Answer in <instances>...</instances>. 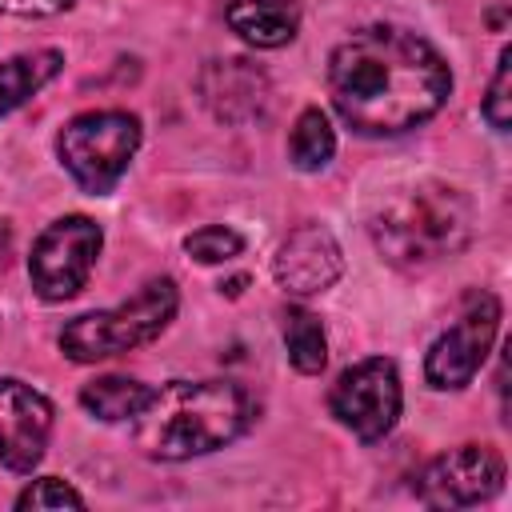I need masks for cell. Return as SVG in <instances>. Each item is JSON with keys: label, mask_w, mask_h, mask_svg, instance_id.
Here are the masks:
<instances>
[{"label": "cell", "mask_w": 512, "mask_h": 512, "mask_svg": "<svg viewBox=\"0 0 512 512\" xmlns=\"http://www.w3.org/2000/svg\"><path fill=\"white\" fill-rule=\"evenodd\" d=\"M372 240L388 264L424 272L472 240V204L448 184H416L376 212Z\"/></svg>", "instance_id": "obj_3"}, {"label": "cell", "mask_w": 512, "mask_h": 512, "mask_svg": "<svg viewBox=\"0 0 512 512\" xmlns=\"http://www.w3.org/2000/svg\"><path fill=\"white\" fill-rule=\"evenodd\" d=\"M12 264V228L0 220V272Z\"/></svg>", "instance_id": "obj_22"}, {"label": "cell", "mask_w": 512, "mask_h": 512, "mask_svg": "<svg viewBox=\"0 0 512 512\" xmlns=\"http://www.w3.org/2000/svg\"><path fill=\"white\" fill-rule=\"evenodd\" d=\"M228 28L256 48H280L296 36L300 12L292 0H228Z\"/></svg>", "instance_id": "obj_13"}, {"label": "cell", "mask_w": 512, "mask_h": 512, "mask_svg": "<svg viewBox=\"0 0 512 512\" xmlns=\"http://www.w3.org/2000/svg\"><path fill=\"white\" fill-rule=\"evenodd\" d=\"M16 508L20 512H44V508H84V496L72 488V484H64V480H56V476H40V480H32L20 496H16Z\"/></svg>", "instance_id": "obj_19"}, {"label": "cell", "mask_w": 512, "mask_h": 512, "mask_svg": "<svg viewBox=\"0 0 512 512\" xmlns=\"http://www.w3.org/2000/svg\"><path fill=\"white\" fill-rule=\"evenodd\" d=\"M500 484H504L500 452L484 444H464V448L436 456L420 472V500L428 508H468V504L492 500Z\"/></svg>", "instance_id": "obj_9"}, {"label": "cell", "mask_w": 512, "mask_h": 512, "mask_svg": "<svg viewBox=\"0 0 512 512\" xmlns=\"http://www.w3.org/2000/svg\"><path fill=\"white\" fill-rule=\"evenodd\" d=\"M184 248H188V256H196L200 264H220V260L240 256L244 240H240V232H232V228H224V224H208V228L192 232V236L184 240Z\"/></svg>", "instance_id": "obj_18"}, {"label": "cell", "mask_w": 512, "mask_h": 512, "mask_svg": "<svg viewBox=\"0 0 512 512\" xmlns=\"http://www.w3.org/2000/svg\"><path fill=\"white\" fill-rule=\"evenodd\" d=\"M268 76L244 60V56H224V60H208L200 72V100L208 104V112L224 124H248L268 108Z\"/></svg>", "instance_id": "obj_12"}, {"label": "cell", "mask_w": 512, "mask_h": 512, "mask_svg": "<svg viewBox=\"0 0 512 512\" xmlns=\"http://www.w3.org/2000/svg\"><path fill=\"white\" fill-rule=\"evenodd\" d=\"M284 348H288L292 368L304 372V376H316L328 364L324 328H320V320L308 308H288L284 312Z\"/></svg>", "instance_id": "obj_16"}, {"label": "cell", "mask_w": 512, "mask_h": 512, "mask_svg": "<svg viewBox=\"0 0 512 512\" xmlns=\"http://www.w3.org/2000/svg\"><path fill=\"white\" fill-rule=\"evenodd\" d=\"M332 152H336V132H332L328 116L320 108H304L296 116V124H292V136H288L292 164L304 168V172H316V168H324L332 160Z\"/></svg>", "instance_id": "obj_17"}, {"label": "cell", "mask_w": 512, "mask_h": 512, "mask_svg": "<svg viewBox=\"0 0 512 512\" xmlns=\"http://www.w3.org/2000/svg\"><path fill=\"white\" fill-rule=\"evenodd\" d=\"M136 148H140V120L120 108L84 112V116L68 120L56 140L60 164L92 196H104L128 172Z\"/></svg>", "instance_id": "obj_5"}, {"label": "cell", "mask_w": 512, "mask_h": 512, "mask_svg": "<svg viewBox=\"0 0 512 512\" xmlns=\"http://www.w3.org/2000/svg\"><path fill=\"white\" fill-rule=\"evenodd\" d=\"M148 396H152V388H144V384L132 380V376H100V380H92V384L80 388V404H84L96 420H104V424L132 420V416L144 408Z\"/></svg>", "instance_id": "obj_15"}, {"label": "cell", "mask_w": 512, "mask_h": 512, "mask_svg": "<svg viewBox=\"0 0 512 512\" xmlns=\"http://www.w3.org/2000/svg\"><path fill=\"white\" fill-rule=\"evenodd\" d=\"M452 72L444 56L416 32L372 24L336 44L328 60V92L340 120L364 136H396L440 112Z\"/></svg>", "instance_id": "obj_1"}, {"label": "cell", "mask_w": 512, "mask_h": 512, "mask_svg": "<svg viewBox=\"0 0 512 512\" xmlns=\"http://www.w3.org/2000/svg\"><path fill=\"white\" fill-rule=\"evenodd\" d=\"M496 328H500L496 296L492 292H468L456 324L428 348V360H424L428 384L432 388H464L480 372V364L496 340Z\"/></svg>", "instance_id": "obj_8"}, {"label": "cell", "mask_w": 512, "mask_h": 512, "mask_svg": "<svg viewBox=\"0 0 512 512\" xmlns=\"http://www.w3.org/2000/svg\"><path fill=\"white\" fill-rule=\"evenodd\" d=\"M176 304H180V296H176V284L168 276L148 280L120 308L88 312V316L68 320L64 332H60V352L76 364H96V360L132 352V348L156 340L168 328V320L176 316Z\"/></svg>", "instance_id": "obj_4"}, {"label": "cell", "mask_w": 512, "mask_h": 512, "mask_svg": "<svg viewBox=\"0 0 512 512\" xmlns=\"http://www.w3.org/2000/svg\"><path fill=\"white\" fill-rule=\"evenodd\" d=\"M272 272H276V284L292 296H316L324 288H332L344 272V256H340V244L328 228L320 224H304L296 228L276 260H272Z\"/></svg>", "instance_id": "obj_11"}, {"label": "cell", "mask_w": 512, "mask_h": 512, "mask_svg": "<svg viewBox=\"0 0 512 512\" xmlns=\"http://www.w3.org/2000/svg\"><path fill=\"white\" fill-rule=\"evenodd\" d=\"M400 404H404L400 376H396V364L384 356H368V360L352 364L332 384V396H328L332 416L344 428H352L360 440L388 436L400 416Z\"/></svg>", "instance_id": "obj_7"}, {"label": "cell", "mask_w": 512, "mask_h": 512, "mask_svg": "<svg viewBox=\"0 0 512 512\" xmlns=\"http://www.w3.org/2000/svg\"><path fill=\"white\" fill-rule=\"evenodd\" d=\"M52 436V404L32 384L0 376V460L12 472H32Z\"/></svg>", "instance_id": "obj_10"}, {"label": "cell", "mask_w": 512, "mask_h": 512, "mask_svg": "<svg viewBox=\"0 0 512 512\" xmlns=\"http://www.w3.org/2000/svg\"><path fill=\"white\" fill-rule=\"evenodd\" d=\"M252 420V400L232 380H172L132 416L136 448L152 460H192L232 444Z\"/></svg>", "instance_id": "obj_2"}, {"label": "cell", "mask_w": 512, "mask_h": 512, "mask_svg": "<svg viewBox=\"0 0 512 512\" xmlns=\"http://www.w3.org/2000/svg\"><path fill=\"white\" fill-rule=\"evenodd\" d=\"M484 120H488L496 132H508V124H512V48L500 52L496 80H492L488 100H484Z\"/></svg>", "instance_id": "obj_20"}, {"label": "cell", "mask_w": 512, "mask_h": 512, "mask_svg": "<svg viewBox=\"0 0 512 512\" xmlns=\"http://www.w3.org/2000/svg\"><path fill=\"white\" fill-rule=\"evenodd\" d=\"M100 240H104L100 236V224L88 220V216H64V220L48 224L40 232V240L32 244V256H28L32 288L44 300H68V296H76L88 284V276H92Z\"/></svg>", "instance_id": "obj_6"}, {"label": "cell", "mask_w": 512, "mask_h": 512, "mask_svg": "<svg viewBox=\"0 0 512 512\" xmlns=\"http://www.w3.org/2000/svg\"><path fill=\"white\" fill-rule=\"evenodd\" d=\"M64 56L56 48H40V52H20L12 60L0 64V116L16 112L28 96H36L56 72H60Z\"/></svg>", "instance_id": "obj_14"}, {"label": "cell", "mask_w": 512, "mask_h": 512, "mask_svg": "<svg viewBox=\"0 0 512 512\" xmlns=\"http://www.w3.org/2000/svg\"><path fill=\"white\" fill-rule=\"evenodd\" d=\"M72 0H0V12H12V16H52L60 8H68Z\"/></svg>", "instance_id": "obj_21"}]
</instances>
